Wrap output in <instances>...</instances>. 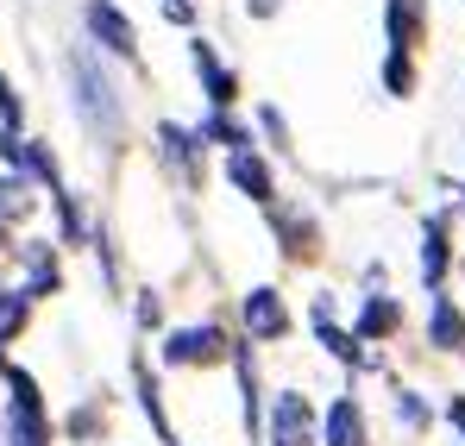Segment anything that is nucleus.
<instances>
[{"instance_id":"aec40b11","label":"nucleus","mask_w":465,"mask_h":446,"mask_svg":"<svg viewBox=\"0 0 465 446\" xmlns=\"http://www.w3.org/2000/svg\"><path fill=\"white\" fill-rule=\"evenodd\" d=\"M51 202H57V233H64V245H82V239H88L82 195H76V189H51Z\"/></svg>"},{"instance_id":"9b49d317","label":"nucleus","mask_w":465,"mask_h":446,"mask_svg":"<svg viewBox=\"0 0 465 446\" xmlns=\"http://www.w3.org/2000/svg\"><path fill=\"white\" fill-rule=\"evenodd\" d=\"M245 327H252V340H283L290 333V308H283V296L271 283H258L245 296Z\"/></svg>"},{"instance_id":"ddd939ff","label":"nucleus","mask_w":465,"mask_h":446,"mask_svg":"<svg viewBox=\"0 0 465 446\" xmlns=\"http://www.w3.org/2000/svg\"><path fill=\"white\" fill-rule=\"evenodd\" d=\"M321 446H371V434H365V409H359L352 396H340V402L327 409V421H321Z\"/></svg>"},{"instance_id":"0eeeda50","label":"nucleus","mask_w":465,"mask_h":446,"mask_svg":"<svg viewBox=\"0 0 465 446\" xmlns=\"http://www.w3.org/2000/svg\"><path fill=\"white\" fill-rule=\"evenodd\" d=\"M13 252H19V264H25V290H19L25 302H45V296L64 290V264H57V245H51V239L13 245Z\"/></svg>"},{"instance_id":"39448f33","label":"nucleus","mask_w":465,"mask_h":446,"mask_svg":"<svg viewBox=\"0 0 465 446\" xmlns=\"http://www.w3.org/2000/svg\"><path fill=\"white\" fill-rule=\"evenodd\" d=\"M271 233L283 239V258L290 264H314L321 258V226L302 202H271Z\"/></svg>"},{"instance_id":"a211bd4d","label":"nucleus","mask_w":465,"mask_h":446,"mask_svg":"<svg viewBox=\"0 0 465 446\" xmlns=\"http://www.w3.org/2000/svg\"><path fill=\"white\" fill-rule=\"evenodd\" d=\"M38 214V195H32V183L19 176V170H6L0 176V221L13 226V221H32Z\"/></svg>"},{"instance_id":"b1692460","label":"nucleus","mask_w":465,"mask_h":446,"mask_svg":"<svg viewBox=\"0 0 465 446\" xmlns=\"http://www.w3.org/2000/svg\"><path fill=\"white\" fill-rule=\"evenodd\" d=\"M101 428H107V415H101V421H94V402H82L76 415H70V421H64V434H70V441H94V434H101Z\"/></svg>"},{"instance_id":"4468645a","label":"nucleus","mask_w":465,"mask_h":446,"mask_svg":"<svg viewBox=\"0 0 465 446\" xmlns=\"http://www.w3.org/2000/svg\"><path fill=\"white\" fill-rule=\"evenodd\" d=\"M447 264H453L447 214H428V233H421V283H428V290H440V283H447Z\"/></svg>"},{"instance_id":"6ab92c4d","label":"nucleus","mask_w":465,"mask_h":446,"mask_svg":"<svg viewBox=\"0 0 465 446\" xmlns=\"http://www.w3.org/2000/svg\"><path fill=\"white\" fill-rule=\"evenodd\" d=\"M384 25H390V51H409L421 38V0H390Z\"/></svg>"},{"instance_id":"20e7f679","label":"nucleus","mask_w":465,"mask_h":446,"mask_svg":"<svg viewBox=\"0 0 465 446\" xmlns=\"http://www.w3.org/2000/svg\"><path fill=\"white\" fill-rule=\"evenodd\" d=\"M157 164H163L183 189H202V183H208V170H202V139H195L189 126H176V120H157Z\"/></svg>"},{"instance_id":"473e14b6","label":"nucleus","mask_w":465,"mask_h":446,"mask_svg":"<svg viewBox=\"0 0 465 446\" xmlns=\"http://www.w3.org/2000/svg\"><path fill=\"white\" fill-rule=\"evenodd\" d=\"M0 296H6V290H0Z\"/></svg>"},{"instance_id":"a878e982","label":"nucleus","mask_w":465,"mask_h":446,"mask_svg":"<svg viewBox=\"0 0 465 446\" xmlns=\"http://www.w3.org/2000/svg\"><path fill=\"white\" fill-rule=\"evenodd\" d=\"M0 126L6 133H19V94H13V82L0 75Z\"/></svg>"},{"instance_id":"4be33fe9","label":"nucleus","mask_w":465,"mask_h":446,"mask_svg":"<svg viewBox=\"0 0 465 446\" xmlns=\"http://www.w3.org/2000/svg\"><path fill=\"white\" fill-rule=\"evenodd\" d=\"M384 88H390V94H409V88H415V64H409L402 51H390V57H384Z\"/></svg>"},{"instance_id":"2f4dec72","label":"nucleus","mask_w":465,"mask_h":446,"mask_svg":"<svg viewBox=\"0 0 465 446\" xmlns=\"http://www.w3.org/2000/svg\"><path fill=\"white\" fill-rule=\"evenodd\" d=\"M0 372H6V346H0Z\"/></svg>"},{"instance_id":"6e6552de","label":"nucleus","mask_w":465,"mask_h":446,"mask_svg":"<svg viewBox=\"0 0 465 446\" xmlns=\"http://www.w3.org/2000/svg\"><path fill=\"white\" fill-rule=\"evenodd\" d=\"M82 19H88V32H94L114 57H139V32H133V19H126L114 0H82Z\"/></svg>"},{"instance_id":"5701e85b","label":"nucleus","mask_w":465,"mask_h":446,"mask_svg":"<svg viewBox=\"0 0 465 446\" xmlns=\"http://www.w3.org/2000/svg\"><path fill=\"white\" fill-rule=\"evenodd\" d=\"M133 321H139V333L163 327V296H157V290H139V302H133Z\"/></svg>"},{"instance_id":"7c9ffc66","label":"nucleus","mask_w":465,"mask_h":446,"mask_svg":"<svg viewBox=\"0 0 465 446\" xmlns=\"http://www.w3.org/2000/svg\"><path fill=\"white\" fill-rule=\"evenodd\" d=\"M6 252H13V239H6V221H0V258H6Z\"/></svg>"},{"instance_id":"423d86ee","label":"nucleus","mask_w":465,"mask_h":446,"mask_svg":"<svg viewBox=\"0 0 465 446\" xmlns=\"http://www.w3.org/2000/svg\"><path fill=\"white\" fill-rule=\"evenodd\" d=\"M271 446H321V421H314V402L302 390H283V396H277Z\"/></svg>"},{"instance_id":"7ed1b4c3","label":"nucleus","mask_w":465,"mask_h":446,"mask_svg":"<svg viewBox=\"0 0 465 446\" xmlns=\"http://www.w3.org/2000/svg\"><path fill=\"white\" fill-rule=\"evenodd\" d=\"M227 359H232V340L221 321H195V327H176L163 340V365H176V372H214Z\"/></svg>"},{"instance_id":"f8f14e48","label":"nucleus","mask_w":465,"mask_h":446,"mask_svg":"<svg viewBox=\"0 0 465 446\" xmlns=\"http://www.w3.org/2000/svg\"><path fill=\"white\" fill-rule=\"evenodd\" d=\"M352 333L365 340V346H378L390 333H402V302L396 296H365L359 302V314H352Z\"/></svg>"},{"instance_id":"f03ea898","label":"nucleus","mask_w":465,"mask_h":446,"mask_svg":"<svg viewBox=\"0 0 465 446\" xmlns=\"http://www.w3.org/2000/svg\"><path fill=\"white\" fill-rule=\"evenodd\" d=\"M70 82H76V107L88 133H120V88L94 70V51H70Z\"/></svg>"},{"instance_id":"f3484780","label":"nucleus","mask_w":465,"mask_h":446,"mask_svg":"<svg viewBox=\"0 0 465 446\" xmlns=\"http://www.w3.org/2000/svg\"><path fill=\"white\" fill-rule=\"evenodd\" d=\"M195 139H202V145H227V151H245V145H252V126H245V120H232L227 107H214V114H208V120L195 126Z\"/></svg>"},{"instance_id":"412c9836","label":"nucleus","mask_w":465,"mask_h":446,"mask_svg":"<svg viewBox=\"0 0 465 446\" xmlns=\"http://www.w3.org/2000/svg\"><path fill=\"white\" fill-rule=\"evenodd\" d=\"M396 421H402L409 434H421V428H428V402H421L415 390H396Z\"/></svg>"},{"instance_id":"cd10ccee","label":"nucleus","mask_w":465,"mask_h":446,"mask_svg":"<svg viewBox=\"0 0 465 446\" xmlns=\"http://www.w3.org/2000/svg\"><path fill=\"white\" fill-rule=\"evenodd\" d=\"M163 19H170V25H189L195 6H189V0H163Z\"/></svg>"},{"instance_id":"bb28decb","label":"nucleus","mask_w":465,"mask_h":446,"mask_svg":"<svg viewBox=\"0 0 465 446\" xmlns=\"http://www.w3.org/2000/svg\"><path fill=\"white\" fill-rule=\"evenodd\" d=\"M0 164L19 170V133H6V126H0Z\"/></svg>"},{"instance_id":"2eb2a0df","label":"nucleus","mask_w":465,"mask_h":446,"mask_svg":"<svg viewBox=\"0 0 465 446\" xmlns=\"http://www.w3.org/2000/svg\"><path fill=\"white\" fill-rule=\"evenodd\" d=\"M133 383H139V409H145V421L163 434V446H176V428H170V415H163V383L152 377L145 359H133Z\"/></svg>"},{"instance_id":"dca6fc26","label":"nucleus","mask_w":465,"mask_h":446,"mask_svg":"<svg viewBox=\"0 0 465 446\" xmlns=\"http://www.w3.org/2000/svg\"><path fill=\"white\" fill-rule=\"evenodd\" d=\"M428 340L440 346V352H460L465 346V314L453 296H434V308H428Z\"/></svg>"},{"instance_id":"1a4fd4ad","label":"nucleus","mask_w":465,"mask_h":446,"mask_svg":"<svg viewBox=\"0 0 465 446\" xmlns=\"http://www.w3.org/2000/svg\"><path fill=\"white\" fill-rule=\"evenodd\" d=\"M189 64H195V75L208 82V101H214V107H232V101H239V75H232L227 64L214 57V45H208L202 32L189 38Z\"/></svg>"},{"instance_id":"f257e3e1","label":"nucleus","mask_w":465,"mask_h":446,"mask_svg":"<svg viewBox=\"0 0 465 446\" xmlns=\"http://www.w3.org/2000/svg\"><path fill=\"white\" fill-rule=\"evenodd\" d=\"M6 402H0V446H51V415H45V402H38V383L32 372H19V365H6Z\"/></svg>"},{"instance_id":"393cba45","label":"nucleus","mask_w":465,"mask_h":446,"mask_svg":"<svg viewBox=\"0 0 465 446\" xmlns=\"http://www.w3.org/2000/svg\"><path fill=\"white\" fill-rule=\"evenodd\" d=\"M252 120L264 126V139H271V151H290V126H283V114H277V107H258Z\"/></svg>"},{"instance_id":"c85d7f7f","label":"nucleus","mask_w":465,"mask_h":446,"mask_svg":"<svg viewBox=\"0 0 465 446\" xmlns=\"http://www.w3.org/2000/svg\"><path fill=\"white\" fill-rule=\"evenodd\" d=\"M277 6H283V0H245V13H252V19H277Z\"/></svg>"},{"instance_id":"c756f323","label":"nucleus","mask_w":465,"mask_h":446,"mask_svg":"<svg viewBox=\"0 0 465 446\" xmlns=\"http://www.w3.org/2000/svg\"><path fill=\"white\" fill-rule=\"evenodd\" d=\"M447 421H453V428L465 434V396H453V402H447Z\"/></svg>"},{"instance_id":"9d476101","label":"nucleus","mask_w":465,"mask_h":446,"mask_svg":"<svg viewBox=\"0 0 465 446\" xmlns=\"http://www.w3.org/2000/svg\"><path fill=\"white\" fill-rule=\"evenodd\" d=\"M227 183L239 189V195L264 202V208L277 202V176H271V164H264V157H258L252 145H245V151H232V157H227Z\"/></svg>"}]
</instances>
